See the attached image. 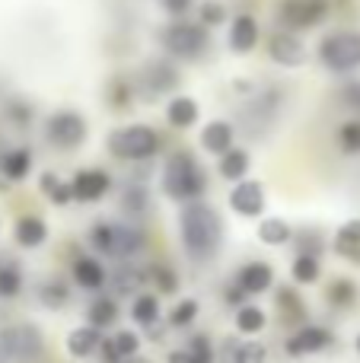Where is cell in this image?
Returning <instances> with one entry per match:
<instances>
[{
	"instance_id": "cell-1",
	"label": "cell",
	"mask_w": 360,
	"mask_h": 363,
	"mask_svg": "<svg viewBox=\"0 0 360 363\" xmlns=\"http://www.w3.org/2000/svg\"><path fill=\"white\" fill-rule=\"evenodd\" d=\"M179 239L182 252L195 264L214 262L223 249V217L208 201H189L179 211Z\"/></svg>"
},
{
	"instance_id": "cell-2",
	"label": "cell",
	"mask_w": 360,
	"mask_h": 363,
	"mask_svg": "<svg viewBox=\"0 0 360 363\" xmlns=\"http://www.w3.org/2000/svg\"><path fill=\"white\" fill-rule=\"evenodd\" d=\"M159 188L169 201H179V204H189V201H201L204 191H208V176L198 166V160L191 157L189 150H176L169 153L163 166V176H159Z\"/></svg>"
},
{
	"instance_id": "cell-3",
	"label": "cell",
	"mask_w": 360,
	"mask_h": 363,
	"mask_svg": "<svg viewBox=\"0 0 360 363\" xmlns=\"http://www.w3.org/2000/svg\"><path fill=\"white\" fill-rule=\"evenodd\" d=\"M89 245L93 252L115 262H131L144 249V233L131 223H115V220H96L89 226Z\"/></svg>"
},
{
	"instance_id": "cell-4",
	"label": "cell",
	"mask_w": 360,
	"mask_h": 363,
	"mask_svg": "<svg viewBox=\"0 0 360 363\" xmlns=\"http://www.w3.org/2000/svg\"><path fill=\"white\" fill-rule=\"evenodd\" d=\"M108 153L125 163H147L159 153V134L150 125H125L108 134Z\"/></svg>"
},
{
	"instance_id": "cell-5",
	"label": "cell",
	"mask_w": 360,
	"mask_h": 363,
	"mask_svg": "<svg viewBox=\"0 0 360 363\" xmlns=\"http://www.w3.org/2000/svg\"><path fill=\"white\" fill-rule=\"evenodd\" d=\"M319 61L325 70L332 74H351L360 70V32L342 29V32H329L319 42Z\"/></svg>"
},
{
	"instance_id": "cell-6",
	"label": "cell",
	"mask_w": 360,
	"mask_h": 363,
	"mask_svg": "<svg viewBox=\"0 0 360 363\" xmlns=\"http://www.w3.org/2000/svg\"><path fill=\"white\" fill-rule=\"evenodd\" d=\"M210 38L208 29L201 23H185V19H176L163 29V48L169 51L179 61H198V57L208 51Z\"/></svg>"
},
{
	"instance_id": "cell-7",
	"label": "cell",
	"mask_w": 360,
	"mask_h": 363,
	"mask_svg": "<svg viewBox=\"0 0 360 363\" xmlns=\"http://www.w3.org/2000/svg\"><path fill=\"white\" fill-rule=\"evenodd\" d=\"M45 138H48V144H55L57 150L70 153V150H77V147L86 144L89 125L80 112H74V108H61V112H55L48 118V125H45Z\"/></svg>"
},
{
	"instance_id": "cell-8",
	"label": "cell",
	"mask_w": 360,
	"mask_h": 363,
	"mask_svg": "<svg viewBox=\"0 0 360 363\" xmlns=\"http://www.w3.org/2000/svg\"><path fill=\"white\" fill-rule=\"evenodd\" d=\"M329 16V0H281L278 4V23L287 32L316 29Z\"/></svg>"
},
{
	"instance_id": "cell-9",
	"label": "cell",
	"mask_w": 360,
	"mask_h": 363,
	"mask_svg": "<svg viewBox=\"0 0 360 363\" xmlns=\"http://www.w3.org/2000/svg\"><path fill=\"white\" fill-rule=\"evenodd\" d=\"M332 345H335V332H332V328L306 322V325H300L297 332H291V338L284 341V354L293 360H300V357H313V354L329 351Z\"/></svg>"
},
{
	"instance_id": "cell-10",
	"label": "cell",
	"mask_w": 360,
	"mask_h": 363,
	"mask_svg": "<svg viewBox=\"0 0 360 363\" xmlns=\"http://www.w3.org/2000/svg\"><path fill=\"white\" fill-rule=\"evenodd\" d=\"M230 211L240 213L246 220H259L265 213V204H268V194H265V185L255 179H242L230 188Z\"/></svg>"
},
{
	"instance_id": "cell-11",
	"label": "cell",
	"mask_w": 360,
	"mask_h": 363,
	"mask_svg": "<svg viewBox=\"0 0 360 363\" xmlns=\"http://www.w3.org/2000/svg\"><path fill=\"white\" fill-rule=\"evenodd\" d=\"M6 347H10V360L16 363H35L45 354V338L35 325H10L6 328Z\"/></svg>"
},
{
	"instance_id": "cell-12",
	"label": "cell",
	"mask_w": 360,
	"mask_h": 363,
	"mask_svg": "<svg viewBox=\"0 0 360 363\" xmlns=\"http://www.w3.org/2000/svg\"><path fill=\"white\" fill-rule=\"evenodd\" d=\"M112 191V176L106 169H80L70 179V194L80 204H96Z\"/></svg>"
},
{
	"instance_id": "cell-13",
	"label": "cell",
	"mask_w": 360,
	"mask_h": 363,
	"mask_svg": "<svg viewBox=\"0 0 360 363\" xmlns=\"http://www.w3.org/2000/svg\"><path fill=\"white\" fill-rule=\"evenodd\" d=\"M268 55H271V61L281 64V67H300V64H306V45L297 32L278 29L268 38Z\"/></svg>"
},
{
	"instance_id": "cell-14",
	"label": "cell",
	"mask_w": 360,
	"mask_h": 363,
	"mask_svg": "<svg viewBox=\"0 0 360 363\" xmlns=\"http://www.w3.org/2000/svg\"><path fill=\"white\" fill-rule=\"evenodd\" d=\"M217 363H268V347L261 341H242L230 335L217 347Z\"/></svg>"
},
{
	"instance_id": "cell-15",
	"label": "cell",
	"mask_w": 360,
	"mask_h": 363,
	"mask_svg": "<svg viewBox=\"0 0 360 363\" xmlns=\"http://www.w3.org/2000/svg\"><path fill=\"white\" fill-rule=\"evenodd\" d=\"M233 284L246 296H261L274 287V268L268 262H246L240 271H236Z\"/></svg>"
},
{
	"instance_id": "cell-16",
	"label": "cell",
	"mask_w": 360,
	"mask_h": 363,
	"mask_svg": "<svg viewBox=\"0 0 360 363\" xmlns=\"http://www.w3.org/2000/svg\"><path fill=\"white\" fill-rule=\"evenodd\" d=\"M70 277H74V284L80 290H86V294H99V290L108 284L106 264L93 255H77L74 264H70Z\"/></svg>"
},
{
	"instance_id": "cell-17",
	"label": "cell",
	"mask_w": 360,
	"mask_h": 363,
	"mask_svg": "<svg viewBox=\"0 0 360 363\" xmlns=\"http://www.w3.org/2000/svg\"><path fill=\"white\" fill-rule=\"evenodd\" d=\"M166 363H217L214 341H210V335H208V332H195L182 347L169 351Z\"/></svg>"
},
{
	"instance_id": "cell-18",
	"label": "cell",
	"mask_w": 360,
	"mask_h": 363,
	"mask_svg": "<svg viewBox=\"0 0 360 363\" xmlns=\"http://www.w3.org/2000/svg\"><path fill=\"white\" fill-rule=\"evenodd\" d=\"M274 306H278L281 325L293 328V332H297L300 325H306V303H303V296H300V290L281 287L278 294H274Z\"/></svg>"
},
{
	"instance_id": "cell-19",
	"label": "cell",
	"mask_w": 360,
	"mask_h": 363,
	"mask_svg": "<svg viewBox=\"0 0 360 363\" xmlns=\"http://www.w3.org/2000/svg\"><path fill=\"white\" fill-rule=\"evenodd\" d=\"M102 338H106V332H99V328L93 325H77L67 332V341H64V347H67V354L74 360H89L96 351H99Z\"/></svg>"
},
{
	"instance_id": "cell-20",
	"label": "cell",
	"mask_w": 360,
	"mask_h": 363,
	"mask_svg": "<svg viewBox=\"0 0 360 363\" xmlns=\"http://www.w3.org/2000/svg\"><path fill=\"white\" fill-rule=\"evenodd\" d=\"M13 239L19 249H42L48 242V223L38 213H23L13 226Z\"/></svg>"
},
{
	"instance_id": "cell-21",
	"label": "cell",
	"mask_w": 360,
	"mask_h": 363,
	"mask_svg": "<svg viewBox=\"0 0 360 363\" xmlns=\"http://www.w3.org/2000/svg\"><path fill=\"white\" fill-rule=\"evenodd\" d=\"M227 42H230V51H236V55H249V51L259 45V19L249 16V13L233 16Z\"/></svg>"
},
{
	"instance_id": "cell-22",
	"label": "cell",
	"mask_w": 360,
	"mask_h": 363,
	"mask_svg": "<svg viewBox=\"0 0 360 363\" xmlns=\"http://www.w3.org/2000/svg\"><path fill=\"white\" fill-rule=\"evenodd\" d=\"M201 118V108L191 96H172L169 106H166V121H169L176 131H189V128L198 125Z\"/></svg>"
},
{
	"instance_id": "cell-23",
	"label": "cell",
	"mask_w": 360,
	"mask_h": 363,
	"mask_svg": "<svg viewBox=\"0 0 360 363\" xmlns=\"http://www.w3.org/2000/svg\"><path fill=\"white\" fill-rule=\"evenodd\" d=\"M121 309H118V300L108 294H96L93 303L86 306V325L99 328V332H106V328H112L115 322H118Z\"/></svg>"
},
{
	"instance_id": "cell-24",
	"label": "cell",
	"mask_w": 360,
	"mask_h": 363,
	"mask_svg": "<svg viewBox=\"0 0 360 363\" xmlns=\"http://www.w3.org/2000/svg\"><path fill=\"white\" fill-rule=\"evenodd\" d=\"M201 147L210 153V157H223V153L233 147V125L223 118L208 121L201 131Z\"/></svg>"
},
{
	"instance_id": "cell-25",
	"label": "cell",
	"mask_w": 360,
	"mask_h": 363,
	"mask_svg": "<svg viewBox=\"0 0 360 363\" xmlns=\"http://www.w3.org/2000/svg\"><path fill=\"white\" fill-rule=\"evenodd\" d=\"M233 325H236V335L240 338H255L268 328V313L259 306V303H246L233 313Z\"/></svg>"
},
{
	"instance_id": "cell-26",
	"label": "cell",
	"mask_w": 360,
	"mask_h": 363,
	"mask_svg": "<svg viewBox=\"0 0 360 363\" xmlns=\"http://www.w3.org/2000/svg\"><path fill=\"white\" fill-rule=\"evenodd\" d=\"M131 319L137 328H147V332H153V328L159 325V319H163V306H159V296L157 294H137L131 303Z\"/></svg>"
},
{
	"instance_id": "cell-27",
	"label": "cell",
	"mask_w": 360,
	"mask_h": 363,
	"mask_svg": "<svg viewBox=\"0 0 360 363\" xmlns=\"http://www.w3.org/2000/svg\"><path fill=\"white\" fill-rule=\"evenodd\" d=\"M32 172V153L26 147H13V150L0 153V176L6 182H23Z\"/></svg>"
},
{
	"instance_id": "cell-28",
	"label": "cell",
	"mask_w": 360,
	"mask_h": 363,
	"mask_svg": "<svg viewBox=\"0 0 360 363\" xmlns=\"http://www.w3.org/2000/svg\"><path fill=\"white\" fill-rule=\"evenodd\" d=\"M108 281H112V290L118 296H131V294L137 296L140 290H144V284H147V271L137 268V264H131V262H125L112 277H108Z\"/></svg>"
},
{
	"instance_id": "cell-29",
	"label": "cell",
	"mask_w": 360,
	"mask_h": 363,
	"mask_svg": "<svg viewBox=\"0 0 360 363\" xmlns=\"http://www.w3.org/2000/svg\"><path fill=\"white\" fill-rule=\"evenodd\" d=\"M144 83H147V93L159 96V93H169V89L176 86L179 74H176V67H172L169 61H150V64H147Z\"/></svg>"
},
{
	"instance_id": "cell-30",
	"label": "cell",
	"mask_w": 360,
	"mask_h": 363,
	"mask_svg": "<svg viewBox=\"0 0 360 363\" xmlns=\"http://www.w3.org/2000/svg\"><path fill=\"white\" fill-rule=\"evenodd\" d=\"M332 249H335V255L360 264V220H348V223L338 226Z\"/></svg>"
},
{
	"instance_id": "cell-31",
	"label": "cell",
	"mask_w": 360,
	"mask_h": 363,
	"mask_svg": "<svg viewBox=\"0 0 360 363\" xmlns=\"http://www.w3.org/2000/svg\"><path fill=\"white\" fill-rule=\"evenodd\" d=\"M259 242L281 249V245L293 242V226L284 217H261L259 220Z\"/></svg>"
},
{
	"instance_id": "cell-32",
	"label": "cell",
	"mask_w": 360,
	"mask_h": 363,
	"mask_svg": "<svg viewBox=\"0 0 360 363\" xmlns=\"http://www.w3.org/2000/svg\"><path fill=\"white\" fill-rule=\"evenodd\" d=\"M357 296H360V287L351 281V277H335V281L325 287V303H329L332 309H338V313L354 306Z\"/></svg>"
},
{
	"instance_id": "cell-33",
	"label": "cell",
	"mask_w": 360,
	"mask_h": 363,
	"mask_svg": "<svg viewBox=\"0 0 360 363\" xmlns=\"http://www.w3.org/2000/svg\"><path fill=\"white\" fill-rule=\"evenodd\" d=\"M249 166H252V157H249L246 150H240V147H230L220 157V163H217V172L236 185V182H242L249 176Z\"/></svg>"
},
{
	"instance_id": "cell-34",
	"label": "cell",
	"mask_w": 360,
	"mask_h": 363,
	"mask_svg": "<svg viewBox=\"0 0 360 363\" xmlns=\"http://www.w3.org/2000/svg\"><path fill=\"white\" fill-rule=\"evenodd\" d=\"M35 294L45 309H64L70 303V284L61 281V277H45Z\"/></svg>"
},
{
	"instance_id": "cell-35",
	"label": "cell",
	"mask_w": 360,
	"mask_h": 363,
	"mask_svg": "<svg viewBox=\"0 0 360 363\" xmlns=\"http://www.w3.org/2000/svg\"><path fill=\"white\" fill-rule=\"evenodd\" d=\"M291 277L297 287H313V284H319V277H322V262H319V255H303V252H297V258H293V264H291Z\"/></svg>"
},
{
	"instance_id": "cell-36",
	"label": "cell",
	"mask_w": 360,
	"mask_h": 363,
	"mask_svg": "<svg viewBox=\"0 0 360 363\" xmlns=\"http://www.w3.org/2000/svg\"><path fill=\"white\" fill-rule=\"evenodd\" d=\"M23 268L13 258H0V300H16L23 294Z\"/></svg>"
},
{
	"instance_id": "cell-37",
	"label": "cell",
	"mask_w": 360,
	"mask_h": 363,
	"mask_svg": "<svg viewBox=\"0 0 360 363\" xmlns=\"http://www.w3.org/2000/svg\"><path fill=\"white\" fill-rule=\"evenodd\" d=\"M38 188H42V194L51 201L55 207H67L70 201H74V194H70V182H64L57 172H42V179H38Z\"/></svg>"
},
{
	"instance_id": "cell-38",
	"label": "cell",
	"mask_w": 360,
	"mask_h": 363,
	"mask_svg": "<svg viewBox=\"0 0 360 363\" xmlns=\"http://www.w3.org/2000/svg\"><path fill=\"white\" fill-rule=\"evenodd\" d=\"M198 315H201V303H198L195 296H182V300L169 309V319L166 322H169V328H191Z\"/></svg>"
},
{
	"instance_id": "cell-39",
	"label": "cell",
	"mask_w": 360,
	"mask_h": 363,
	"mask_svg": "<svg viewBox=\"0 0 360 363\" xmlns=\"http://www.w3.org/2000/svg\"><path fill=\"white\" fill-rule=\"evenodd\" d=\"M147 281L157 287V296H176L179 294V274L163 262H157L150 271H147Z\"/></svg>"
},
{
	"instance_id": "cell-40",
	"label": "cell",
	"mask_w": 360,
	"mask_h": 363,
	"mask_svg": "<svg viewBox=\"0 0 360 363\" xmlns=\"http://www.w3.org/2000/svg\"><path fill=\"white\" fill-rule=\"evenodd\" d=\"M147 207H150V191H147L144 185H128L125 191H121V211L128 213V217H144L147 213Z\"/></svg>"
},
{
	"instance_id": "cell-41",
	"label": "cell",
	"mask_w": 360,
	"mask_h": 363,
	"mask_svg": "<svg viewBox=\"0 0 360 363\" xmlns=\"http://www.w3.org/2000/svg\"><path fill=\"white\" fill-rule=\"evenodd\" d=\"M108 345H112V351L118 354V360H131L140 354V335L131 332V328H121V332H115L112 338H108Z\"/></svg>"
},
{
	"instance_id": "cell-42",
	"label": "cell",
	"mask_w": 360,
	"mask_h": 363,
	"mask_svg": "<svg viewBox=\"0 0 360 363\" xmlns=\"http://www.w3.org/2000/svg\"><path fill=\"white\" fill-rule=\"evenodd\" d=\"M338 147H342L348 157H357L360 153V118H351L338 128Z\"/></svg>"
},
{
	"instance_id": "cell-43",
	"label": "cell",
	"mask_w": 360,
	"mask_h": 363,
	"mask_svg": "<svg viewBox=\"0 0 360 363\" xmlns=\"http://www.w3.org/2000/svg\"><path fill=\"white\" fill-rule=\"evenodd\" d=\"M198 19H201L204 29H214V26H223L227 23V6L217 4V0H204L198 6Z\"/></svg>"
},
{
	"instance_id": "cell-44",
	"label": "cell",
	"mask_w": 360,
	"mask_h": 363,
	"mask_svg": "<svg viewBox=\"0 0 360 363\" xmlns=\"http://www.w3.org/2000/svg\"><path fill=\"white\" fill-rule=\"evenodd\" d=\"M4 112H6V118H10L16 128H26L32 121V106H29V102H23V99H6Z\"/></svg>"
},
{
	"instance_id": "cell-45",
	"label": "cell",
	"mask_w": 360,
	"mask_h": 363,
	"mask_svg": "<svg viewBox=\"0 0 360 363\" xmlns=\"http://www.w3.org/2000/svg\"><path fill=\"white\" fill-rule=\"evenodd\" d=\"M108 99H112V108H128V102H131V83L115 77L108 83Z\"/></svg>"
},
{
	"instance_id": "cell-46",
	"label": "cell",
	"mask_w": 360,
	"mask_h": 363,
	"mask_svg": "<svg viewBox=\"0 0 360 363\" xmlns=\"http://www.w3.org/2000/svg\"><path fill=\"white\" fill-rule=\"evenodd\" d=\"M191 4H195V0H159V6H163L169 16H176V19H182L185 13L191 10Z\"/></svg>"
},
{
	"instance_id": "cell-47",
	"label": "cell",
	"mask_w": 360,
	"mask_h": 363,
	"mask_svg": "<svg viewBox=\"0 0 360 363\" xmlns=\"http://www.w3.org/2000/svg\"><path fill=\"white\" fill-rule=\"evenodd\" d=\"M246 300H249V296L242 294V290L236 287V284H227V290H223V303H227V306L240 309V306H246Z\"/></svg>"
},
{
	"instance_id": "cell-48",
	"label": "cell",
	"mask_w": 360,
	"mask_h": 363,
	"mask_svg": "<svg viewBox=\"0 0 360 363\" xmlns=\"http://www.w3.org/2000/svg\"><path fill=\"white\" fill-rule=\"evenodd\" d=\"M344 102H348V106H354L360 112V83H351V86L344 89Z\"/></svg>"
},
{
	"instance_id": "cell-49",
	"label": "cell",
	"mask_w": 360,
	"mask_h": 363,
	"mask_svg": "<svg viewBox=\"0 0 360 363\" xmlns=\"http://www.w3.org/2000/svg\"><path fill=\"white\" fill-rule=\"evenodd\" d=\"M0 363H10V347H6V328H0Z\"/></svg>"
},
{
	"instance_id": "cell-50",
	"label": "cell",
	"mask_w": 360,
	"mask_h": 363,
	"mask_svg": "<svg viewBox=\"0 0 360 363\" xmlns=\"http://www.w3.org/2000/svg\"><path fill=\"white\" fill-rule=\"evenodd\" d=\"M125 363H150V360H144V357L137 354V357H131V360H125Z\"/></svg>"
},
{
	"instance_id": "cell-51",
	"label": "cell",
	"mask_w": 360,
	"mask_h": 363,
	"mask_svg": "<svg viewBox=\"0 0 360 363\" xmlns=\"http://www.w3.org/2000/svg\"><path fill=\"white\" fill-rule=\"evenodd\" d=\"M357 351H360V335H357Z\"/></svg>"
}]
</instances>
